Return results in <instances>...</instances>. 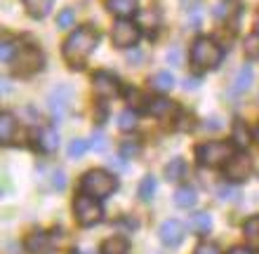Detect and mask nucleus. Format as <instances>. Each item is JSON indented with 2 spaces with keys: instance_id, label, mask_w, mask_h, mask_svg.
Listing matches in <instances>:
<instances>
[{
  "instance_id": "nucleus-12",
  "label": "nucleus",
  "mask_w": 259,
  "mask_h": 254,
  "mask_svg": "<svg viewBox=\"0 0 259 254\" xmlns=\"http://www.w3.org/2000/svg\"><path fill=\"white\" fill-rule=\"evenodd\" d=\"M52 247V238H50L45 231H33V233L26 238V249L31 254H45Z\"/></svg>"
},
{
  "instance_id": "nucleus-29",
  "label": "nucleus",
  "mask_w": 259,
  "mask_h": 254,
  "mask_svg": "<svg viewBox=\"0 0 259 254\" xmlns=\"http://www.w3.org/2000/svg\"><path fill=\"white\" fill-rule=\"evenodd\" d=\"M88 148H90V144L85 139H73V141L68 144V158H82Z\"/></svg>"
},
{
  "instance_id": "nucleus-28",
  "label": "nucleus",
  "mask_w": 259,
  "mask_h": 254,
  "mask_svg": "<svg viewBox=\"0 0 259 254\" xmlns=\"http://www.w3.org/2000/svg\"><path fill=\"white\" fill-rule=\"evenodd\" d=\"M137 24L144 28H149V31H153V28L158 26V14L151 10V12H137Z\"/></svg>"
},
{
  "instance_id": "nucleus-30",
  "label": "nucleus",
  "mask_w": 259,
  "mask_h": 254,
  "mask_svg": "<svg viewBox=\"0 0 259 254\" xmlns=\"http://www.w3.org/2000/svg\"><path fill=\"white\" fill-rule=\"evenodd\" d=\"M17 45H14V40H10V38H7V40H3V45H0V59H3V62H12V57L17 55Z\"/></svg>"
},
{
  "instance_id": "nucleus-38",
  "label": "nucleus",
  "mask_w": 259,
  "mask_h": 254,
  "mask_svg": "<svg viewBox=\"0 0 259 254\" xmlns=\"http://www.w3.org/2000/svg\"><path fill=\"white\" fill-rule=\"evenodd\" d=\"M179 57H182V55H179V49L175 47V49H170V52H167V62H170L172 66H179Z\"/></svg>"
},
{
  "instance_id": "nucleus-41",
  "label": "nucleus",
  "mask_w": 259,
  "mask_h": 254,
  "mask_svg": "<svg viewBox=\"0 0 259 254\" xmlns=\"http://www.w3.org/2000/svg\"><path fill=\"white\" fill-rule=\"evenodd\" d=\"M111 167H116V170H125V163L118 158H111Z\"/></svg>"
},
{
  "instance_id": "nucleus-15",
  "label": "nucleus",
  "mask_w": 259,
  "mask_h": 254,
  "mask_svg": "<svg viewBox=\"0 0 259 254\" xmlns=\"http://www.w3.org/2000/svg\"><path fill=\"white\" fill-rule=\"evenodd\" d=\"M52 5H55V0H24V7L33 19H45L52 12Z\"/></svg>"
},
{
  "instance_id": "nucleus-4",
  "label": "nucleus",
  "mask_w": 259,
  "mask_h": 254,
  "mask_svg": "<svg viewBox=\"0 0 259 254\" xmlns=\"http://www.w3.org/2000/svg\"><path fill=\"white\" fill-rule=\"evenodd\" d=\"M196 158L203 167H222L233 158V146L229 141H207L196 148Z\"/></svg>"
},
{
  "instance_id": "nucleus-10",
  "label": "nucleus",
  "mask_w": 259,
  "mask_h": 254,
  "mask_svg": "<svg viewBox=\"0 0 259 254\" xmlns=\"http://www.w3.org/2000/svg\"><path fill=\"white\" fill-rule=\"evenodd\" d=\"M158 235H160V242L163 245H167V247H177V245H182V240H184V226H182V221L177 219H165L163 224H160V228H158Z\"/></svg>"
},
{
  "instance_id": "nucleus-35",
  "label": "nucleus",
  "mask_w": 259,
  "mask_h": 254,
  "mask_svg": "<svg viewBox=\"0 0 259 254\" xmlns=\"http://www.w3.org/2000/svg\"><path fill=\"white\" fill-rule=\"evenodd\" d=\"M193 254H222V249H219V245H214V242H200Z\"/></svg>"
},
{
  "instance_id": "nucleus-22",
  "label": "nucleus",
  "mask_w": 259,
  "mask_h": 254,
  "mask_svg": "<svg viewBox=\"0 0 259 254\" xmlns=\"http://www.w3.org/2000/svg\"><path fill=\"white\" fill-rule=\"evenodd\" d=\"M184 174H186L184 158H172V163L165 165V179H167V181H179Z\"/></svg>"
},
{
  "instance_id": "nucleus-33",
  "label": "nucleus",
  "mask_w": 259,
  "mask_h": 254,
  "mask_svg": "<svg viewBox=\"0 0 259 254\" xmlns=\"http://www.w3.org/2000/svg\"><path fill=\"white\" fill-rule=\"evenodd\" d=\"M139 144H135V141H125L123 146H120V158H135V156H139Z\"/></svg>"
},
{
  "instance_id": "nucleus-23",
  "label": "nucleus",
  "mask_w": 259,
  "mask_h": 254,
  "mask_svg": "<svg viewBox=\"0 0 259 254\" xmlns=\"http://www.w3.org/2000/svg\"><path fill=\"white\" fill-rule=\"evenodd\" d=\"M151 87L158 89V92H170L175 87V78L167 71H160V73H156V76L151 78Z\"/></svg>"
},
{
  "instance_id": "nucleus-46",
  "label": "nucleus",
  "mask_w": 259,
  "mask_h": 254,
  "mask_svg": "<svg viewBox=\"0 0 259 254\" xmlns=\"http://www.w3.org/2000/svg\"><path fill=\"white\" fill-rule=\"evenodd\" d=\"M85 254H97V252H92V249H90V252H85Z\"/></svg>"
},
{
  "instance_id": "nucleus-45",
  "label": "nucleus",
  "mask_w": 259,
  "mask_h": 254,
  "mask_svg": "<svg viewBox=\"0 0 259 254\" xmlns=\"http://www.w3.org/2000/svg\"><path fill=\"white\" fill-rule=\"evenodd\" d=\"M257 33H259V12H257Z\"/></svg>"
},
{
  "instance_id": "nucleus-1",
  "label": "nucleus",
  "mask_w": 259,
  "mask_h": 254,
  "mask_svg": "<svg viewBox=\"0 0 259 254\" xmlns=\"http://www.w3.org/2000/svg\"><path fill=\"white\" fill-rule=\"evenodd\" d=\"M97 45H99V33L92 26L75 28L64 42V59L71 64V69H80Z\"/></svg>"
},
{
  "instance_id": "nucleus-24",
  "label": "nucleus",
  "mask_w": 259,
  "mask_h": 254,
  "mask_svg": "<svg viewBox=\"0 0 259 254\" xmlns=\"http://www.w3.org/2000/svg\"><path fill=\"white\" fill-rule=\"evenodd\" d=\"M153 193H156V179L151 177H144L142 184H139V198L144 200V202H151L153 200Z\"/></svg>"
},
{
  "instance_id": "nucleus-7",
  "label": "nucleus",
  "mask_w": 259,
  "mask_h": 254,
  "mask_svg": "<svg viewBox=\"0 0 259 254\" xmlns=\"http://www.w3.org/2000/svg\"><path fill=\"white\" fill-rule=\"evenodd\" d=\"M71 104H73V89L68 87V85H59V87H55L50 92L48 106H50L52 118H55V123H62L64 118L68 116Z\"/></svg>"
},
{
  "instance_id": "nucleus-42",
  "label": "nucleus",
  "mask_w": 259,
  "mask_h": 254,
  "mask_svg": "<svg viewBox=\"0 0 259 254\" xmlns=\"http://www.w3.org/2000/svg\"><path fill=\"white\" fill-rule=\"evenodd\" d=\"M229 254H252V252H250L247 247H236V249H231Z\"/></svg>"
},
{
  "instance_id": "nucleus-9",
  "label": "nucleus",
  "mask_w": 259,
  "mask_h": 254,
  "mask_svg": "<svg viewBox=\"0 0 259 254\" xmlns=\"http://www.w3.org/2000/svg\"><path fill=\"white\" fill-rule=\"evenodd\" d=\"M224 174L229 181H245L250 174H252V163H250V158H247L245 153H238V156H233L229 163H226L224 167Z\"/></svg>"
},
{
  "instance_id": "nucleus-25",
  "label": "nucleus",
  "mask_w": 259,
  "mask_h": 254,
  "mask_svg": "<svg viewBox=\"0 0 259 254\" xmlns=\"http://www.w3.org/2000/svg\"><path fill=\"white\" fill-rule=\"evenodd\" d=\"M243 233H245V238H247L250 242L259 245V214H257V217H252V219L245 221V226H243Z\"/></svg>"
},
{
  "instance_id": "nucleus-11",
  "label": "nucleus",
  "mask_w": 259,
  "mask_h": 254,
  "mask_svg": "<svg viewBox=\"0 0 259 254\" xmlns=\"http://www.w3.org/2000/svg\"><path fill=\"white\" fill-rule=\"evenodd\" d=\"M92 85H95L97 96H102V99H113V96L120 94V83H118V78L106 73V71L97 73V76L92 78Z\"/></svg>"
},
{
  "instance_id": "nucleus-34",
  "label": "nucleus",
  "mask_w": 259,
  "mask_h": 254,
  "mask_svg": "<svg viewBox=\"0 0 259 254\" xmlns=\"http://www.w3.org/2000/svg\"><path fill=\"white\" fill-rule=\"evenodd\" d=\"M106 146H109V141H106V137H104L102 132H99V134H92V148H95L97 153H104L106 151Z\"/></svg>"
},
{
  "instance_id": "nucleus-20",
  "label": "nucleus",
  "mask_w": 259,
  "mask_h": 254,
  "mask_svg": "<svg viewBox=\"0 0 259 254\" xmlns=\"http://www.w3.org/2000/svg\"><path fill=\"white\" fill-rule=\"evenodd\" d=\"M196 200H198V195H196V191H193L191 186H179L177 193H175V205L184 207V210H189V207L196 205Z\"/></svg>"
},
{
  "instance_id": "nucleus-16",
  "label": "nucleus",
  "mask_w": 259,
  "mask_h": 254,
  "mask_svg": "<svg viewBox=\"0 0 259 254\" xmlns=\"http://www.w3.org/2000/svg\"><path fill=\"white\" fill-rule=\"evenodd\" d=\"M38 146L45 153H55L59 148V134H57L55 127H48V130L38 132Z\"/></svg>"
},
{
  "instance_id": "nucleus-5",
  "label": "nucleus",
  "mask_w": 259,
  "mask_h": 254,
  "mask_svg": "<svg viewBox=\"0 0 259 254\" xmlns=\"http://www.w3.org/2000/svg\"><path fill=\"white\" fill-rule=\"evenodd\" d=\"M12 73L14 76H33L35 71L42 69V52L33 45H24L12 57Z\"/></svg>"
},
{
  "instance_id": "nucleus-17",
  "label": "nucleus",
  "mask_w": 259,
  "mask_h": 254,
  "mask_svg": "<svg viewBox=\"0 0 259 254\" xmlns=\"http://www.w3.org/2000/svg\"><path fill=\"white\" fill-rule=\"evenodd\" d=\"M14 132H17V120H14L12 113H3L0 116V141L3 144H10L14 139Z\"/></svg>"
},
{
  "instance_id": "nucleus-13",
  "label": "nucleus",
  "mask_w": 259,
  "mask_h": 254,
  "mask_svg": "<svg viewBox=\"0 0 259 254\" xmlns=\"http://www.w3.org/2000/svg\"><path fill=\"white\" fill-rule=\"evenodd\" d=\"M252 80H254L252 66H250V64H243L240 71L236 73V80H233V85H231V94H243V92H247L250 85H252Z\"/></svg>"
},
{
  "instance_id": "nucleus-36",
  "label": "nucleus",
  "mask_w": 259,
  "mask_h": 254,
  "mask_svg": "<svg viewBox=\"0 0 259 254\" xmlns=\"http://www.w3.org/2000/svg\"><path fill=\"white\" fill-rule=\"evenodd\" d=\"M127 101H130V106H135V109H142L144 106V96L137 92V89H130L127 92Z\"/></svg>"
},
{
  "instance_id": "nucleus-26",
  "label": "nucleus",
  "mask_w": 259,
  "mask_h": 254,
  "mask_svg": "<svg viewBox=\"0 0 259 254\" xmlns=\"http://www.w3.org/2000/svg\"><path fill=\"white\" fill-rule=\"evenodd\" d=\"M118 127L123 132H130V130H135L137 127V113L132 109H127V111H123L120 116H118Z\"/></svg>"
},
{
  "instance_id": "nucleus-19",
  "label": "nucleus",
  "mask_w": 259,
  "mask_h": 254,
  "mask_svg": "<svg viewBox=\"0 0 259 254\" xmlns=\"http://www.w3.org/2000/svg\"><path fill=\"white\" fill-rule=\"evenodd\" d=\"M151 113V116H156V118H167L175 113V104L170 101V99H153V101L149 104V109H146Z\"/></svg>"
},
{
  "instance_id": "nucleus-2",
  "label": "nucleus",
  "mask_w": 259,
  "mask_h": 254,
  "mask_svg": "<svg viewBox=\"0 0 259 254\" xmlns=\"http://www.w3.org/2000/svg\"><path fill=\"white\" fill-rule=\"evenodd\" d=\"M116 188H118V179L104 170L88 172L80 181V191L85 193V195H92V198H99V200L109 198Z\"/></svg>"
},
{
  "instance_id": "nucleus-14",
  "label": "nucleus",
  "mask_w": 259,
  "mask_h": 254,
  "mask_svg": "<svg viewBox=\"0 0 259 254\" xmlns=\"http://www.w3.org/2000/svg\"><path fill=\"white\" fill-rule=\"evenodd\" d=\"M106 7H109L111 14H116V17H120V19H127V17H132V14L139 12L137 0H109Z\"/></svg>"
},
{
  "instance_id": "nucleus-3",
  "label": "nucleus",
  "mask_w": 259,
  "mask_h": 254,
  "mask_svg": "<svg viewBox=\"0 0 259 254\" xmlns=\"http://www.w3.org/2000/svg\"><path fill=\"white\" fill-rule=\"evenodd\" d=\"M222 57H224L222 47H219L214 40H210V38H198L191 47V64L198 71L217 69L219 62H222Z\"/></svg>"
},
{
  "instance_id": "nucleus-27",
  "label": "nucleus",
  "mask_w": 259,
  "mask_h": 254,
  "mask_svg": "<svg viewBox=\"0 0 259 254\" xmlns=\"http://www.w3.org/2000/svg\"><path fill=\"white\" fill-rule=\"evenodd\" d=\"M233 141H236V146H240V148H245V146L250 144V132L245 130L243 123L233 125Z\"/></svg>"
},
{
  "instance_id": "nucleus-18",
  "label": "nucleus",
  "mask_w": 259,
  "mask_h": 254,
  "mask_svg": "<svg viewBox=\"0 0 259 254\" xmlns=\"http://www.w3.org/2000/svg\"><path fill=\"white\" fill-rule=\"evenodd\" d=\"M102 254H130V242L123 235H113L102 245Z\"/></svg>"
},
{
  "instance_id": "nucleus-43",
  "label": "nucleus",
  "mask_w": 259,
  "mask_h": 254,
  "mask_svg": "<svg viewBox=\"0 0 259 254\" xmlns=\"http://www.w3.org/2000/svg\"><path fill=\"white\" fill-rule=\"evenodd\" d=\"M219 193H222V198H233V191H231V188H229V191H226V188H219Z\"/></svg>"
},
{
  "instance_id": "nucleus-21",
  "label": "nucleus",
  "mask_w": 259,
  "mask_h": 254,
  "mask_svg": "<svg viewBox=\"0 0 259 254\" xmlns=\"http://www.w3.org/2000/svg\"><path fill=\"white\" fill-rule=\"evenodd\" d=\"M189 226H191L198 235L210 233V228H212V217H210L207 212H196V214L191 217V221H189Z\"/></svg>"
},
{
  "instance_id": "nucleus-40",
  "label": "nucleus",
  "mask_w": 259,
  "mask_h": 254,
  "mask_svg": "<svg viewBox=\"0 0 259 254\" xmlns=\"http://www.w3.org/2000/svg\"><path fill=\"white\" fill-rule=\"evenodd\" d=\"M127 62H130V64H135V62H142V52H135V55L130 52V55H127Z\"/></svg>"
},
{
  "instance_id": "nucleus-44",
  "label": "nucleus",
  "mask_w": 259,
  "mask_h": 254,
  "mask_svg": "<svg viewBox=\"0 0 259 254\" xmlns=\"http://www.w3.org/2000/svg\"><path fill=\"white\" fill-rule=\"evenodd\" d=\"M254 141H257V146H259V127L254 130Z\"/></svg>"
},
{
  "instance_id": "nucleus-37",
  "label": "nucleus",
  "mask_w": 259,
  "mask_h": 254,
  "mask_svg": "<svg viewBox=\"0 0 259 254\" xmlns=\"http://www.w3.org/2000/svg\"><path fill=\"white\" fill-rule=\"evenodd\" d=\"M52 184H55L57 191H64V188H66V174H64L62 170H57L55 172V179H52Z\"/></svg>"
},
{
  "instance_id": "nucleus-8",
  "label": "nucleus",
  "mask_w": 259,
  "mask_h": 254,
  "mask_svg": "<svg viewBox=\"0 0 259 254\" xmlns=\"http://www.w3.org/2000/svg\"><path fill=\"white\" fill-rule=\"evenodd\" d=\"M111 40H113L116 47H123V49L135 47L137 40H139V24L127 21V19L116 21V26L111 31Z\"/></svg>"
},
{
  "instance_id": "nucleus-6",
  "label": "nucleus",
  "mask_w": 259,
  "mask_h": 254,
  "mask_svg": "<svg viewBox=\"0 0 259 254\" xmlns=\"http://www.w3.org/2000/svg\"><path fill=\"white\" fill-rule=\"evenodd\" d=\"M73 212H75V221L80 226H95L99 224L104 217V207L99 205V198H92V195H78L73 202Z\"/></svg>"
},
{
  "instance_id": "nucleus-31",
  "label": "nucleus",
  "mask_w": 259,
  "mask_h": 254,
  "mask_svg": "<svg viewBox=\"0 0 259 254\" xmlns=\"http://www.w3.org/2000/svg\"><path fill=\"white\" fill-rule=\"evenodd\" d=\"M245 55L250 57V59H257V57H259V33L247 35V40H245Z\"/></svg>"
},
{
  "instance_id": "nucleus-32",
  "label": "nucleus",
  "mask_w": 259,
  "mask_h": 254,
  "mask_svg": "<svg viewBox=\"0 0 259 254\" xmlns=\"http://www.w3.org/2000/svg\"><path fill=\"white\" fill-rule=\"evenodd\" d=\"M73 19H75L73 10H62V12H59V17H57V26H59V28H71V26H73Z\"/></svg>"
},
{
  "instance_id": "nucleus-39",
  "label": "nucleus",
  "mask_w": 259,
  "mask_h": 254,
  "mask_svg": "<svg viewBox=\"0 0 259 254\" xmlns=\"http://www.w3.org/2000/svg\"><path fill=\"white\" fill-rule=\"evenodd\" d=\"M196 87H198V80H196V78H186L184 89H196Z\"/></svg>"
}]
</instances>
